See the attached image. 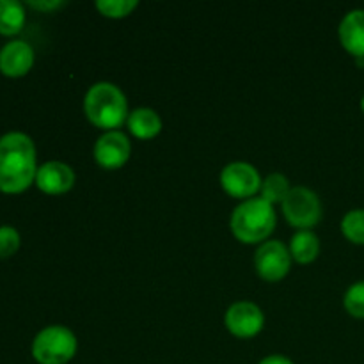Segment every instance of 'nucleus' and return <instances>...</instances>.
Instances as JSON below:
<instances>
[{"instance_id": "6", "label": "nucleus", "mask_w": 364, "mask_h": 364, "mask_svg": "<svg viewBox=\"0 0 364 364\" xmlns=\"http://www.w3.org/2000/svg\"><path fill=\"white\" fill-rule=\"evenodd\" d=\"M255 269L258 276L269 283L281 281L291 269L290 249L279 240L263 242L255 255Z\"/></svg>"}, {"instance_id": "19", "label": "nucleus", "mask_w": 364, "mask_h": 364, "mask_svg": "<svg viewBox=\"0 0 364 364\" xmlns=\"http://www.w3.org/2000/svg\"><path fill=\"white\" fill-rule=\"evenodd\" d=\"M96 9L105 18H124L139 6L135 0H100L95 4Z\"/></svg>"}, {"instance_id": "23", "label": "nucleus", "mask_w": 364, "mask_h": 364, "mask_svg": "<svg viewBox=\"0 0 364 364\" xmlns=\"http://www.w3.org/2000/svg\"><path fill=\"white\" fill-rule=\"evenodd\" d=\"M361 110L364 112V95H363V98H361Z\"/></svg>"}, {"instance_id": "12", "label": "nucleus", "mask_w": 364, "mask_h": 364, "mask_svg": "<svg viewBox=\"0 0 364 364\" xmlns=\"http://www.w3.org/2000/svg\"><path fill=\"white\" fill-rule=\"evenodd\" d=\"M340 43L355 59H364V9L347 13L338 28Z\"/></svg>"}, {"instance_id": "5", "label": "nucleus", "mask_w": 364, "mask_h": 364, "mask_svg": "<svg viewBox=\"0 0 364 364\" xmlns=\"http://www.w3.org/2000/svg\"><path fill=\"white\" fill-rule=\"evenodd\" d=\"M281 206H283L284 219L299 231L311 230L322 219L320 198L308 187H291L290 194Z\"/></svg>"}, {"instance_id": "16", "label": "nucleus", "mask_w": 364, "mask_h": 364, "mask_svg": "<svg viewBox=\"0 0 364 364\" xmlns=\"http://www.w3.org/2000/svg\"><path fill=\"white\" fill-rule=\"evenodd\" d=\"M290 191L291 187L288 178L283 176L281 173H274L269 174V176L262 181V188H259L262 196H259V198L272 206L283 205V201L287 199V196L290 194Z\"/></svg>"}, {"instance_id": "9", "label": "nucleus", "mask_w": 364, "mask_h": 364, "mask_svg": "<svg viewBox=\"0 0 364 364\" xmlns=\"http://www.w3.org/2000/svg\"><path fill=\"white\" fill-rule=\"evenodd\" d=\"M130 139L119 130L105 132L102 137H98V141L95 142V148H92V156H95L96 164L109 171L123 167L130 159Z\"/></svg>"}, {"instance_id": "21", "label": "nucleus", "mask_w": 364, "mask_h": 364, "mask_svg": "<svg viewBox=\"0 0 364 364\" xmlns=\"http://www.w3.org/2000/svg\"><path fill=\"white\" fill-rule=\"evenodd\" d=\"M28 7H32V9L36 11H43V13H50V11H55L59 9V7L64 6L63 0H28L27 2Z\"/></svg>"}, {"instance_id": "8", "label": "nucleus", "mask_w": 364, "mask_h": 364, "mask_svg": "<svg viewBox=\"0 0 364 364\" xmlns=\"http://www.w3.org/2000/svg\"><path fill=\"white\" fill-rule=\"evenodd\" d=\"M224 323L233 336L247 340V338H255L262 333L263 326H265V315L255 302L240 301L230 306L226 316H224Z\"/></svg>"}, {"instance_id": "1", "label": "nucleus", "mask_w": 364, "mask_h": 364, "mask_svg": "<svg viewBox=\"0 0 364 364\" xmlns=\"http://www.w3.org/2000/svg\"><path fill=\"white\" fill-rule=\"evenodd\" d=\"M38 156L34 141L21 132L0 137V192L21 194L36 181Z\"/></svg>"}, {"instance_id": "17", "label": "nucleus", "mask_w": 364, "mask_h": 364, "mask_svg": "<svg viewBox=\"0 0 364 364\" xmlns=\"http://www.w3.org/2000/svg\"><path fill=\"white\" fill-rule=\"evenodd\" d=\"M341 233L352 244L364 245V208H355L345 213L341 219Z\"/></svg>"}, {"instance_id": "22", "label": "nucleus", "mask_w": 364, "mask_h": 364, "mask_svg": "<svg viewBox=\"0 0 364 364\" xmlns=\"http://www.w3.org/2000/svg\"><path fill=\"white\" fill-rule=\"evenodd\" d=\"M258 364H294V361H291V359H288L287 355L274 354V355H269V358L262 359Z\"/></svg>"}, {"instance_id": "10", "label": "nucleus", "mask_w": 364, "mask_h": 364, "mask_svg": "<svg viewBox=\"0 0 364 364\" xmlns=\"http://www.w3.org/2000/svg\"><path fill=\"white\" fill-rule=\"evenodd\" d=\"M36 187L50 196L66 194L75 185V173L68 164L50 160L43 164L36 174Z\"/></svg>"}, {"instance_id": "14", "label": "nucleus", "mask_w": 364, "mask_h": 364, "mask_svg": "<svg viewBox=\"0 0 364 364\" xmlns=\"http://www.w3.org/2000/svg\"><path fill=\"white\" fill-rule=\"evenodd\" d=\"M290 255L301 265L313 263L320 255V240L311 230H302L291 237Z\"/></svg>"}, {"instance_id": "2", "label": "nucleus", "mask_w": 364, "mask_h": 364, "mask_svg": "<svg viewBox=\"0 0 364 364\" xmlns=\"http://www.w3.org/2000/svg\"><path fill=\"white\" fill-rule=\"evenodd\" d=\"M84 112L96 128L107 132L123 127L130 116L127 96L110 82H98L89 87L84 98Z\"/></svg>"}, {"instance_id": "4", "label": "nucleus", "mask_w": 364, "mask_h": 364, "mask_svg": "<svg viewBox=\"0 0 364 364\" xmlns=\"http://www.w3.org/2000/svg\"><path fill=\"white\" fill-rule=\"evenodd\" d=\"M77 338L68 327L48 326L36 334L32 358L38 364H68L77 354Z\"/></svg>"}, {"instance_id": "11", "label": "nucleus", "mask_w": 364, "mask_h": 364, "mask_svg": "<svg viewBox=\"0 0 364 364\" xmlns=\"http://www.w3.org/2000/svg\"><path fill=\"white\" fill-rule=\"evenodd\" d=\"M34 48L27 41L6 43L0 50V71L9 78L25 77L34 66Z\"/></svg>"}, {"instance_id": "18", "label": "nucleus", "mask_w": 364, "mask_h": 364, "mask_svg": "<svg viewBox=\"0 0 364 364\" xmlns=\"http://www.w3.org/2000/svg\"><path fill=\"white\" fill-rule=\"evenodd\" d=\"M343 306L348 315L364 320V281H358L348 288L343 297Z\"/></svg>"}, {"instance_id": "13", "label": "nucleus", "mask_w": 364, "mask_h": 364, "mask_svg": "<svg viewBox=\"0 0 364 364\" xmlns=\"http://www.w3.org/2000/svg\"><path fill=\"white\" fill-rule=\"evenodd\" d=\"M127 127L134 137L149 141V139L156 137L162 132V119L153 109L141 107V109H135L134 112H130L127 119Z\"/></svg>"}, {"instance_id": "7", "label": "nucleus", "mask_w": 364, "mask_h": 364, "mask_svg": "<svg viewBox=\"0 0 364 364\" xmlns=\"http://www.w3.org/2000/svg\"><path fill=\"white\" fill-rule=\"evenodd\" d=\"M258 169L247 162L228 164L220 173V187L226 194L237 199H251L262 188Z\"/></svg>"}, {"instance_id": "15", "label": "nucleus", "mask_w": 364, "mask_h": 364, "mask_svg": "<svg viewBox=\"0 0 364 364\" xmlns=\"http://www.w3.org/2000/svg\"><path fill=\"white\" fill-rule=\"evenodd\" d=\"M25 25V6L16 0H0V34L16 36Z\"/></svg>"}, {"instance_id": "20", "label": "nucleus", "mask_w": 364, "mask_h": 364, "mask_svg": "<svg viewBox=\"0 0 364 364\" xmlns=\"http://www.w3.org/2000/svg\"><path fill=\"white\" fill-rule=\"evenodd\" d=\"M21 245V237L16 228L0 226V259H7L18 252Z\"/></svg>"}, {"instance_id": "3", "label": "nucleus", "mask_w": 364, "mask_h": 364, "mask_svg": "<svg viewBox=\"0 0 364 364\" xmlns=\"http://www.w3.org/2000/svg\"><path fill=\"white\" fill-rule=\"evenodd\" d=\"M277 217L272 205L262 198L242 201L231 215V231L242 244H258L267 240L276 228Z\"/></svg>"}]
</instances>
